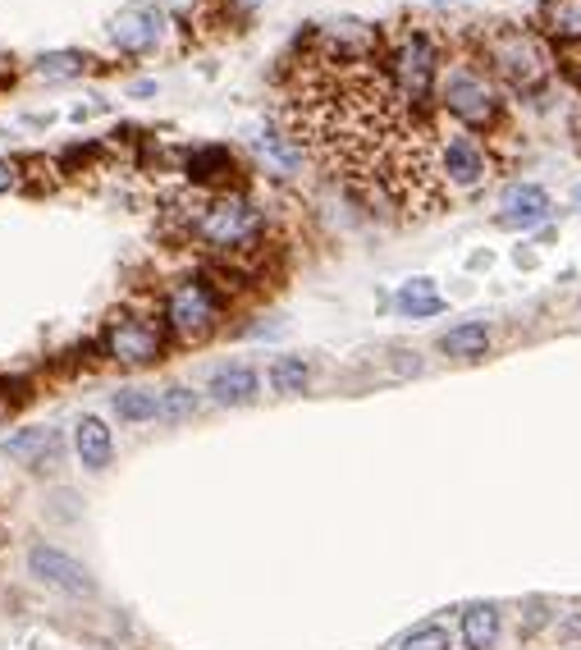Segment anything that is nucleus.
<instances>
[{
    "instance_id": "1",
    "label": "nucleus",
    "mask_w": 581,
    "mask_h": 650,
    "mask_svg": "<svg viewBox=\"0 0 581 650\" xmlns=\"http://www.w3.org/2000/svg\"><path fill=\"white\" fill-rule=\"evenodd\" d=\"M293 142L366 206L435 216L444 206L440 138L399 92L394 74L362 51L334 46L298 69L289 92Z\"/></svg>"
},
{
    "instance_id": "2",
    "label": "nucleus",
    "mask_w": 581,
    "mask_h": 650,
    "mask_svg": "<svg viewBox=\"0 0 581 650\" xmlns=\"http://www.w3.org/2000/svg\"><path fill=\"white\" fill-rule=\"evenodd\" d=\"M170 216L188 239L202 243L206 252H220V257L252 252L261 243V234H266V216L248 197H234V193H220V197L183 193Z\"/></svg>"
},
{
    "instance_id": "3",
    "label": "nucleus",
    "mask_w": 581,
    "mask_h": 650,
    "mask_svg": "<svg viewBox=\"0 0 581 650\" xmlns=\"http://www.w3.org/2000/svg\"><path fill=\"white\" fill-rule=\"evenodd\" d=\"M440 101L449 106V115L467 124V129H485L495 124L499 115V101H495V87L485 83L476 69H449L440 83Z\"/></svg>"
},
{
    "instance_id": "4",
    "label": "nucleus",
    "mask_w": 581,
    "mask_h": 650,
    "mask_svg": "<svg viewBox=\"0 0 581 650\" xmlns=\"http://www.w3.org/2000/svg\"><path fill=\"white\" fill-rule=\"evenodd\" d=\"M165 321L179 339H206L216 330L220 321V307H216V293L206 289L202 280H179L165 298Z\"/></svg>"
},
{
    "instance_id": "5",
    "label": "nucleus",
    "mask_w": 581,
    "mask_h": 650,
    "mask_svg": "<svg viewBox=\"0 0 581 650\" xmlns=\"http://www.w3.org/2000/svg\"><path fill=\"white\" fill-rule=\"evenodd\" d=\"M28 577L42 586H51V591H60V596H97V582H92V573H87L83 564H78L74 554L55 550V545H33L28 550Z\"/></svg>"
},
{
    "instance_id": "6",
    "label": "nucleus",
    "mask_w": 581,
    "mask_h": 650,
    "mask_svg": "<svg viewBox=\"0 0 581 650\" xmlns=\"http://www.w3.org/2000/svg\"><path fill=\"white\" fill-rule=\"evenodd\" d=\"M490 60H495V69L513 87H536L549 69L545 46H540L531 33H499L495 42H490Z\"/></svg>"
},
{
    "instance_id": "7",
    "label": "nucleus",
    "mask_w": 581,
    "mask_h": 650,
    "mask_svg": "<svg viewBox=\"0 0 581 650\" xmlns=\"http://www.w3.org/2000/svg\"><path fill=\"white\" fill-rule=\"evenodd\" d=\"M440 174H444V188L476 193L490 179V156H485V147L472 133H449V138H440Z\"/></svg>"
},
{
    "instance_id": "8",
    "label": "nucleus",
    "mask_w": 581,
    "mask_h": 650,
    "mask_svg": "<svg viewBox=\"0 0 581 650\" xmlns=\"http://www.w3.org/2000/svg\"><path fill=\"white\" fill-rule=\"evenodd\" d=\"M101 344H106V358L119 362V367H147V362L161 358V330L151 321H138V316L110 321Z\"/></svg>"
},
{
    "instance_id": "9",
    "label": "nucleus",
    "mask_w": 581,
    "mask_h": 650,
    "mask_svg": "<svg viewBox=\"0 0 581 650\" xmlns=\"http://www.w3.org/2000/svg\"><path fill=\"white\" fill-rule=\"evenodd\" d=\"M389 74H394V83H399L403 97H408L412 106H421V101L431 97V83H435V46L426 42L421 33L403 37L399 51H394Z\"/></svg>"
},
{
    "instance_id": "10",
    "label": "nucleus",
    "mask_w": 581,
    "mask_h": 650,
    "mask_svg": "<svg viewBox=\"0 0 581 650\" xmlns=\"http://www.w3.org/2000/svg\"><path fill=\"white\" fill-rule=\"evenodd\" d=\"M110 37H115L119 51L142 55L165 42V14L151 10V5H124V10L110 19Z\"/></svg>"
},
{
    "instance_id": "11",
    "label": "nucleus",
    "mask_w": 581,
    "mask_h": 650,
    "mask_svg": "<svg viewBox=\"0 0 581 650\" xmlns=\"http://www.w3.org/2000/svg\"><path fill=\"white\" fill-rule=\"evenodd\" d=\"M0 454L23 463L28 472H55L60 458H65V440H60V431L33 426V431H19V435H10V440H0Z\"/></svg>"
},
{
    "instance_id": "12",
    "label": "nucleus",
    "mask_w": 581,
    "mask_h": 650,
    "mask_svg": "<svg viewBox=\"0 0 581 650\" xmlns=\"http://www.w3.org/2000/svg\"><path fill=\"white\" fill-rule=\"evenodd\" d=\"M206 394H211V403H220V408H248L261 394V376L248 362H225V367H216L206 376Z\"/></svg>"
},
{
    "instance_id": "13",
    "label": "nucleus",
    "mask_w": 581,
    "mask_h": 650,
    "mask_svg": "<svg viewBox=\"0 0 581 650\" xmlns=\"http://www.w3.org/2000/svg\"><path fill=\"white\" fill-rule=\"evenodd\" d=\"M458 637H463L467 650H495L499 637H504V609L495 600H472L458 614Z\"/></svg>"
},
{
    "instance_id": "14",
    "label": "nucleus",
    "mask_w": 581,
    "mask_h": 650,
    "mask_svg": "<svg viewBox=\"0 0 581 650\" xmlns=\"http://www.w3.org/2000/svg\"><path fill=\"white\" fill-rule=\"evenodd\" d=\"M540 220H549V193L536 184H513L504 193V202H499V225L508 229H531L540 225Z\"/></svg>"
},
{
    "instance_id": "15",
    "label": "nucleus",
    "mask_w": 581,
    "mask_h": 650,
    "mask_svg": "<svg viewBox=\"0 0 581 650\" xmlns=\"http://www.w3.org/2000/svg\"><path fill=\"white\" fill-rule=\"evenodd\" d=\"M74 454L78 463L87 467V472H106L110 458H115V435H110V426L101 422V417H78L74 426Z\"/></svg>"
},
{
    "instance_id": "16",
    "label": "nucleus",
    "mask_w": 581,
    "mask_h": 650,
    "mask_svg": "<svg viewBox=\"0 0 581 650\" xmlns=\"http://www.w3.org/2000/svg\"><path fill=\"white\" fill-rule=\"evenodd\" d=\"M440 353L444 358H458V362H476L490 353V325L485 321H463L444 330L440 335Z\"/></svg>"
},
{
    "instance_id": "17",
    "label": "nucleus",
    "mask_w": 581,
    "mask_h": 650,
    "mask_svg": "<svg viewBox=\"0 0 581 650\" xmlns=\"http://www.w3.org/2000/svg\"><path fill=\"white\" fill-rule=\"evenodd\" d=\"M394 307H399L403 316H435V312H444V298L435 293V280H426V275H412V280L399 284V293H394Z\"/></svg>"
},
{
    "instance_id": "18",
    "label": "nucleus",
    "mask_w": 581,
    "mask_h": 650,
    "mask_svg": "<svg viewBox=\"0 0 581 650\" xmlns=\"http://www.w3.org/2000/svg\"><path fill=\"white\" fill-rule=\"evenodd\" d=\"M110 408H115L119 422H129V426L161 422V394H151V390H119V394H110Z\"/></svg>"
},
{
    "instance_id": "19",
    "label": "nucleus",
    "mask_w": 581,
    "mask_h": 650,
    "mask_svg": "<svg viewBox=\"0 0 581 650\" xmlns=\"http://www.w3.org/2000/svg\"><path fill=\"white\" fill-rule=\"evenodd\" d=\"M266 380L280 399H293V394H302L307 385H312V362L307 358H275L266 371Z\"/></svg>"
},
{
    "instance_id": "20",
    "label": "nucleus",
    "mask_w": 581,
    "mask_h": 650,
    "mask_svg": "<svg viewBox=\"0 0 581 650\" xmlns=\"http://www.w3.org/2000/svg\"><path fill=\"white\" fill-rule=\"evenodd\" d=\"M540 19L554 37H581V0H545Z\"/></svg>"
},
{
    "instance_id": "21",
    "label": "nucleus",
    "mask_w": 581,
    "mask_h": 650,
    "mask_svg": "<svg viewBox=\"0 0 581 650\" xmlns=\"http://www.w3.org/2000/svg\"><path fill=\"white\" fill-rule=\"evenodd\" d=\"M197 412H202V394L183 390V385L161 390V422H193Z\"/></svg>"
},
{
    "instance_id": "22",
    "label": "nucleus",
    "mask_w": 581,
    "mask_h": 650,
    "mask_svg": "<svg viewBox=\"0 0 581 650\" xmlns=\"http://www.w3.org/2000/svg\"><path fill=\"white\" fill-rule=\"evenodd\" d=\"M554 605L549 600H540V596H531V600H522V618H517V637L522 641H536L545 628H554Z\"/></svg>"
},
{
    "instance_id": "23",
    "label": "nucleus",
    "mask_w": 581,
    "mask_h": 650,
    "mask_svg": "<svg viewBox=\"0 0 581 650\" xmlns=\"http://www.w3.org/2000/svg\"><path fill=\"white\" fill-rule=\"evenodd\" d=\"M399 650H453V632L444 628V623H417V628L399 641Z\"/></svg>"
},
{
    "instance_id": "24",
    "label": "nucleus",
    "mask_w": 581,
    "mask_h": 650,
    "mask_svg": "<svg viewBox=\"0 0 581 650\" xmlns=\"http://www.w3.org/2000/svg\"><path fill=\"white\" fill-rule=\"evenodd\" d=\"M83 65H87V60L78 51H51V55H42V60H37V74L51 78V83H60V78L83 74Z\"/></svg>"
},
{
    "instance_id": "25",
    "label": "nucleus",
    "mask_w": 581,
    "mask_h": 650,
    "mask_svg": "<svg viewBox=\"0 0 581 650\" xmlns=\"http://www.w3.org/2000/svg\"><path fill=\"white\" fill-rule=\"evenodd\" d=\"M549 632H554V641H559V646H577V641H581V609H568V614H559Z\"/></svg>"
},
{
    "instance_id": "26",
    "label": "nucleus",
    "mask_w": 581,
    "mask_h": 650,
    "mask_svg": "<svg viewBox=\"0 0 581 650\" xmlns=\"http://www.w3.org/2000/svg\"><path fill=\"white\" fill-rule=\"evenodd\" d=\"M69 504H78V499L69 495V490H55V495H51V518H60V522H74L83 509H69Z\"/></svg>"
},
{
    "instance_id": "27",
    "label": "nucleus",
    "mask_w": 581,
    "mask_h": 650,
    "mask_svg": "<svg viewBox=\"0 0 581 650\" xmlns=\"http://www.w3.org/2000/svg\"><path fill=\"white\" fill-rule=\"evenodd\" d=\"M394 358H399V362H394V371H399V376H417V371H421V358H417V353H408V348H399Z\"/></svg>"
},
{
    "instance_id": "28",
    "label": "nucleus",
    "mask_w": 581,
    "mask_h": 650,
    "mask_svg": "<svg viewBox=\"0 0 581 650\" xmlns=\"http://www.w3.org/2000/svg\"><path fill=\"white\" fill-rule=\"evenodd\" d=\"M5 188H14V170H10V165H0V193H5Z\"/></svg>"
},
{
    "instance_id": "29",
    "label": "nucleus",
    "mask_w": 581,
    "mask_h": 650,
    "mask_svg": "<svg viewBox=\"0 0 581 650\" xmlns=\"http://www.w3.org/2000/svg\"><path fill=\"white\" fill-rule=\"evenodd\" d=\"M28 646H33V650H60L55 641H46V637H28Z\"/></svg>"
},
{
    "instance_id": "30",
    "label": "nucleus",
    "mask_w": 581,
    "mask_h": 650,
    "mask_svg": "<svg viewBox=\"0 0 581 650\" xmlns=\"http://www.w3.org/2000/svg\"><path fill=\"white\" fill-rule=\"evenodd\" d=\"M238 5H243V10H252V5H261V0H238Z\"/></svg>"
},
{
    "instance_id": "31",
    "label": "nucleus",
    "mask_w": 581,
    "mask_h": 650,
    "mask_svg": "<svg viewBox=\"0 0 581 650\" xmlns=\"http://www.w3.org/2000/svg\"><path fill=\"white\" fill-rule=\"evenodd\" d=\"M577 197H581V193H577Z\"/></svg>"
}]
</instances>
